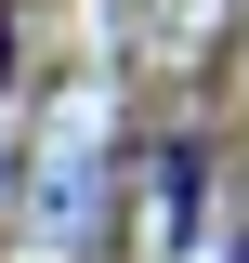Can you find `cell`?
I'll return each mask as SVG.
<instances>
[{"label": "cell", "instance_id": "cell-2", "mask_svg": "<svg viewBox=\"0 0 249 263\" xmlns=\"http://www.w3.org/2000/svg\"><path fill=\"white\" fill-rule=\"evenodd\" d=\"M0 79H13V13H0Z\"/></svg>", "mask_w": 249, "mask_h": 263}, {"label": "cell", "instance_id": "cell-1", "mask_svg": "<svg viewBox=\"0 0 249 263\" xmlns=\"http://www.w3.org/2000/svg\"><path fill=\"white\" fill-rule=\"evenodd\" d=\"M197 197H210V158H197V145H171V158H157V224L197 237Z\"/></svg>", "mask_w": 249, "mask_h": 263}, {"label": "cell", "instance_id": "cell-3", "mask_svg": "<svg viewBox=\"0 0 249 263\" xmlns=\"http://www.w3.org/2000/svg\"><path fill=\"white\" fill-rule=\"evenodd\" d=\"M236 263H249V250H236Z\"/></svg>", "mask_w": 249, "mask_h": 263}]
</instances>
